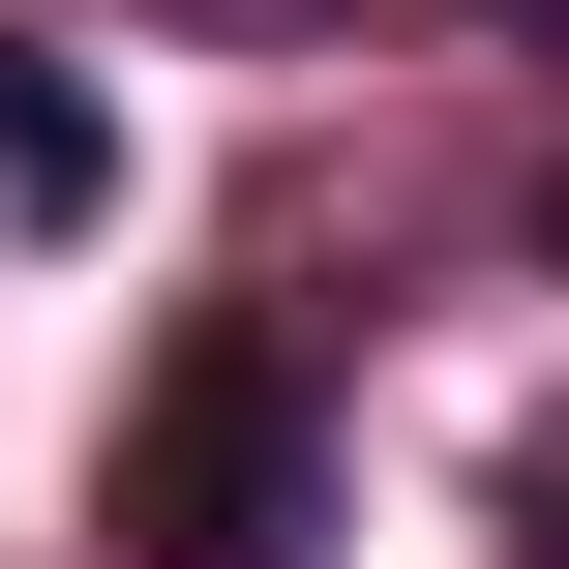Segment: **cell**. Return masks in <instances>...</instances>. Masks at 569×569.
<instances>
[{"label":"cell","mask_w":569,"mask_h":569,"mask_svg":"<svg viewBox=\"0 0 569 569\" xmlns=\"http://www.w3.org/2000/svg\"><path fill=\"white\" fill-rule=\"evenodd\" d=\"M300 540H330V360L300 300H210L120 390V569H300Z\"/></svg>","instance_id":"obj_1"},{"label":"cell","mask_w":569,"mask_h":569,"mask_svg":"<svg viewBox=\"0 0 569 569\" xmlns=\"http://www.w3.org/2000/svg\"><path fill=\"white\" fill-rule=\"evenodd\" d=\"M0 210H30V240H60V210H90V90H60V60H30V30H0Z\"/></svg>","instance_id":"obj_2"},{"label":"cell","mask_w":569,"mask_h":569,"mask_svg":"<svg viewBox=\"0 0 569 569\" xmlns=\"http://www.w3.org/2000/svg\"><path fill=\"white\" fill-rule=\"evenodd\" d=\"M510 569H569V450H540V480H510Z\"/></svg>","instance_id":"obj_3"},{"label":"cell","mask_w":569,"mask_h":569,"mask_svg":"<svg viewBox=\"0 0 569 569\" xmlns=\"http://www.w3.org/2000/svg\"><path fill=\"white\" fill-rule=\"evenodd\" d=\"M540 240H569V210H540Z\"/></svg>","instance_id":"obj_4"}]
</instances>
